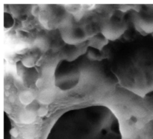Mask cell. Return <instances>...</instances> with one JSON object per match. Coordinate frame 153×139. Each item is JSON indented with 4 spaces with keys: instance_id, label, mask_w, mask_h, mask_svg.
Segmentation results:
<instances>
[{
    "instance_id": "cell-1",
    "label": "cell",
    "mask_w": 153,
    "mask_h": 139,
    "mask_svg": "<svg viewBox=\"0 0 153 139\" xmlns=\"http://www.w3.org/2000/svg\"><path fill=\"white\" fill-rule=\"evenodd\" d=\"M46 139H122L117 119L104 107L93 106L64 113Z\"/></svg>"
},
{
    "instance_id": "cell-5",
    "label": "cell",
    "mask_w": 153,
    "mask_h": 139,
    "mask_svg": "<svg viewBox=\"0 0 153 139\" xmlns=\"http://www.w3.org/2000/svg\"><path fill=\"white\" fill-rule=\"evenodd\" d=\"M63 40L69 44L75 45L84 41L87 37L85 31L79 26L71 25L67 26L62 32Z\"/></svg>"
},
{
    "instance_id": "cell-12",
    "label": "cell",
    "mask_w": 153,
    "mask_h": 139,
    "mask_svg": "<svg viewBox=\"0 0 153 139\" xmlns=\"http://www.w3.org/2000/svg\"><path fill=\"white\" fill-rule=\"evenodd\" d=\"M21 99L25 102L27 101V102H30L32 100V94L30 91H24L22 94H21Z\"/></svg>"
},
{
    "instance_id": "cell-10",
    "label": "cell",
    "mask_w": 153,
    "mask_h": 139,
    "mask_svg": "<svg viewBox=\"0 0 153 139\" xmlns=\"http://www.w3.org/2000/svg\"><path fill=\"white\" fill-rule=\"evenodd\" d=\"M35 44L42 50H46L48 47V41L45 35H40L35 40Z\"/></svg>"
},
{
    "instance_id": "cell-2",
    "label": "cell",
    "mask_w": 153,
    "mask_h": 139,
    "mask_svg": "<svg viewBox=\"0 0 153 139\" xmlns=\"http://www.w3.org/2000/svg\"><path fill=\"white\" fill-rule=\"evenodd\" d=\"M143 40L134 44L126 57L125 85L132 89L149 92L153 90V41Z\"/></svg>"
},
{
    "instance_id": "cell-8",
    "label": "cell",
    "mask_w": 153,
    "mask_h": 139,
    "mask_svg": "<svg viewBox=\"0 0 153 139\" xmlns=\"http://www.w3.org/2000/svg\"><path fill=\"white\" fill-rule=\"evenodd\" d=\"M103 53L101 52L100 50L96 49L93 47H91L88 50V58L93 61H100L103 58Z\"/></svg>"
},
{
    "instance_id": "cell-6",
    "label": "cell",
    "mask_w": 153,
    "mask_h": 139,
    "mask_svg": "<svg viewBox=\"0 0 153 139\" xmlns=\"http://www.w3.org/2000/svg\"><path fill=\"white\" fill-rule=\"evenodd\" d=\"M108 43V39L102 32H99L90 38L89 46L91 47L101 50Z\"/></svg>"
},
{
    "instance_id": "cell-4",
    "label": "cell",
    "mask_w": 153,
    "mask_h": 139,
    "mask_svg": "<svg viewBox=\"0 0 153 139\" xmlns=\"http://www.w3.org/2000/svg\"><path fill=\"white\" fill-rule=\"evenodd\" d=\"M126 29V25L123 19L117 16H112L106 22L102 28V33L108 39L114 40L118 38Z\"/></svg>"
},
{
    "instance_id": "cell-11",
    "label": "cell",
    "mask_w": 153,
    "mask_h": 139,
    "mask_svg": "<svg viewBox=\"0 0 153 139\" xmlns=\"http://www.w3.org/2000/svg\"><path fill=\"white\" fill-rule=\"evenodd\" d=\"M4 27L5 28H10L13 26L14 24V19L11 15L8 13H4Z\"/></svg>"
},
{
    "instance_id": "cell-7",
    "label": "cell",
    "mask_w": 153,
    "mask_h": 139,
    "mask_svg": "<svg viewBox=\"0 0 153 139\" xmlns=\"http://www.w3.org/2000/svg\"><path fill=\"white\" fill-rule=\"evenodd\" d=\"M38 58L36 55H34L33 54H29L27 55H26L23 59L22 60V62L23 65L26 67V68H32L35 63L36 62Z\"/></svg>"
},
{
    "instance_id": "cell-3",
    "label": "cell",
    "mask_w": 153,
    "mask_h": 139,
    "mask_svg": "<svg viewBox=\"0 0 153 139\" xmlns=\"http://www.w3.org/2000/svg\"><path fill=\"white\" fill-rule=\"evenodd\" d=\"M79 75L80 72L76 67L63 61L56 68L54 83L60 89L68 90L77 84Z\"/></svg>"
},
{
    "instance_id": "cell-9",
    "label": "cell",
    "mask_w": 153,
    "mask_h": 139,
    "mask_svg": "<svg viewBox=\"0 0 153 139\" xmlns=\"http://www.w3.org/2000/svg\"><path fill=\"white\" fill-rule=\"evenodd\" d=\"M11 125L6 113H4V139H11Z\"/></svg>"
}]
</instances>
